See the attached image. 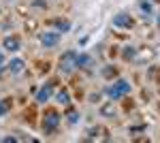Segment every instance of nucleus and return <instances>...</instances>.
<instances>
[{
	"mask_svg": "<svg viewBox=\"0 0 160 143\" xmlns=\"http://www.w3.org/2000/svg\"><path fill=\"white\" fill-rule=\"evenodd\" d=\"M100 113L102 115H115V109L111 107V105H105V107H100Z\"/></svg>",
	"mask_w": 160,
	"mask_h": 143,
	"instance_id": "nucleus-17",
	"label": "nucleus"
},
{
	"mask_svg": "<svg viewBox=\"0 0 160 143\" xmlns=\"http://www.w3.org/2000/svg\"><path fill=\"white\" fill-rule=\"evenodd\" d=\"M2 141H4V143H15V141H17V139H15V137H4Z\"/></svg>",
	"mask_w": 160,
	"mask_h": 143,
	"instance_id": "nucleus-22",
	"label": "nucleus"
},
{
	"mask_svg": "<svg viewBox=\"0 0 160 143\" xmlns=\"http://www.w3.org/2000/svg\"><path fill=\"white\" fill-rule=\"evenodd\" d=\"M58 84H60V81H58L56 77H53V79H49L47 84H43V88H41V90L37 92V103H38V105H43V103H47V100H49Z\"/></svg>",
	"mask_w": 160,
	"mask_h": 143,
	"instance_id": "nucleus-3",
	"label": "nucleus"
},
{
	"mask_svg": "<svg viewBox=\"0 0 160 143\" xmlns=\"http://www.w3.org/2000/svg\"><path fill=\"white\" fill-rule=\"evenodd\" d=\"M115 75H118V71H115L113 66H105V69H102V77H105V79H111V77H115Z\"/></svg>",
	"mask_w": 160,
	"mask_h": 143,
	"instance_id": "nucleus-16",
	"label": "nucleus"
},
{
	"mask_svg": "<svg viewBox=\"0 0 160 143\" xmlns=\"http://www.w3.org/2000/svg\"><path fill=\"white\" fill-rule=\"evenodd\" d=\"M66 120H68V124H77V122L81 120V115H79V111H77V109H68Z\"/></svg>",
	"mask_w": 160,
	"mask_h": 143,
	"instance_id": "nucleus-15",
	"label": "nucleus"
},
{
	"mask_svg": "<svg viewBox=\"0 0 160 143\" xmlns=\"http://www.w3.org/2000/svg\"><path fill=\"white\" fill-rule=\"evenodd\" d=\"M7 69L13 73V75H19V73H24V69H26V62L22 58H13L9 64H7Z\"/></svg>",
	"mask_w": 160,
	"mask_h": 143,
	"instance_id": "nucleus-7",
	"label": "nucleus"
},
{
	"mask_svg": "<svg viewBox=\"0 0 160 143\" xmlns=\"http://www.w3.org/2000/svg\"><path fill=\"white\" fill-rule=\"evenodd\" d=\"M9 107H11V103H9V98H7V100H0V115H4V113L9 111Z\"/></svg>",
	"mask_w": 160,
	"mask_h": 143,
	"instance_id": "nucleus-18",
	"label": "nucleus"
},
{
	"mask_svg": "<svg viewBox=\"0 0 160 143\" xmlns=\"http://www.w3.org/2000/svg\"><path fill=\"white\" fill-rule=\"evenodd\" d=\"M7 66V58H4V51H0V71Z\"/></svg>",
	"mask_w": 160,
	"mask_h": 143,
	"instance_id": "nucleus-20",
	"label": "nucleus"
},
{
	"mask_svg": "<svg viewBox=\"0 0 160 143\" xmlns=\"http://www.w3.org/2000/svg\"><path fill=\"white\" fill-rule=\"evenodd\" d=\"M90 64H94V60L90 58L88 54H77V58H75V69H86Z\"/></svg>",
	"mask_w": 160,
	"mask_h": 143,
	"instance_id": "nucleus-8",
	"label": "nucleus"
},
{
	"mask_svg": "<svg viewBox=\"0 0 160 143\" xmlns=\"http://www.w3.org/2000/svg\"><path fill=\"white\" fill-rule=\"evenodd\" d=\"M56 100L60 103V105H71V94L66 92V90H58V94H56Z\"/></svg>",
	"mask_w": 160,
	"mask_h": 143,
	"instance_id": "nucleus-11",
	"label": "nucleus"
},
{
	"mask_svg": "<svg viewBox=\"0 0 160 143\" xmlns=\"http://www.w3.org/2000/svg\"><path fill=\"white\" fill-rule=\"evenodd\" d=\"M2 47L7 49V51H19L22 49V41L17 38V36H4V41H2Z\"/></svg>",
	"mask_w": 160,
	"mask_h": 143,
	"instance_id": "nucleus-6",
	"label": "nucleus"
},
{
	"mask_svg": "<svg viewBox=\"0 0 160 143\" xmlns=\"http://www.w3.org/2000/svg\"><path fill=\"white\" fill-rule=\"evenodd\" d=\"M139 9H141V13H143L145 17H152V15H154V4H152V0H139Z\"/></svg>",
	"mask_w": 160,
	"mask_h": 143,
	"instance_id": "nucleus-10",
	"label": "nucleus"
},
{
	"mask_svg": "<svg viewBox=\"0 0 160 143\" xmlns=\"http://www.w3.org/2000/svg\"><path fill=\"white\" fill-rule=\"evenodd\" d=\"M152 2H154V0H152Z\"/></svg>",
	"mask_w": 160,
	"mask_h": 143,
	"instance_id": "nucleus-24",
	"label": "nucleus"
},
{
	"mask_svg": "<svg viewBox=\"0 0 160 143\" xmlns=\"http://www.w3.org/2000/svg\"><path fill=\"white\" fill-rule=\"evenodd\" d=\"M60 120H62L60 113H56V111H47V113L43 115V120H41V124H43V130L47 132V135H51V132H53L56 128H58V126H60Z\"/></svg>",
	"mask_w": 160,
	"mask_h": 143,
	"instance_id": "nucleus-2",
	"label": "nucleus"
},
{
	"mask_svg": "<svg viewBox=\"0 0 160 143\" xmlns=\"http://www.w3.org/2000/svg\"><path fill=\"white\" fill-rule=\"evenodd\" d=\"M98 98H100V94H98V92H96V94H92V96H90V100H92V103H98Z\"/></svg>",
	"mask_w": 160,
	"mask_h": 143,
	"instance_id": "nucleus-21",
	"label": "nucleus"
},
{
	"mask_svg": "<svg viewBox=\"0 0 160 143\" xmlns=\"http://www.w3.org/2000/svg\"><path fill=\"white\" fill-rule=\"evenodd\" d=\"M102 92L109 96L111 100H120V98H122V96H120V92L115 90V85H113V84H111V85H105V90H102Z\"/></svg>",
	"mask_w": 160,
	"mask_h": 143,
	"instance_id": "nucleus-12",
	"label": "nucleus"
},
{
	"mask_svg": "<svg viewBox=\"0 0 160 143\" xmlns=\"http://www.w3.org/2000/svg\"><path fill=\"white\" fill-rule=\"evenodd\" d=\"M113 85H115V90L120 92V96H126V94H130V90H132V88H130V84H128L126 79H118V81H115Z\"/></svg>",
	"mask_w": 160,
	"mask_h": 143,
	"instance_id": "nucleus-9",
	"label": "nucleus"
},
{
	"mask_svg": "<svg viewBox=\"0 0 160 143\" xmlns=\"http://www.w3.org/2000/svg\"><path fill=\"white\" fill-rule=\"evenodd\" d=\"M156 24H158V28H160V15H158V19H156Z\"/></svg>",
	"mask_w": 160,
	"mask_h": 143,
	"instance_id": "nucleus-23",
	"label": "nucleus"
},
{
	"mask_svg": "<svg viewBox=\"0 0 160 143\" xmlns=\"http://www.w3.org/2000/svg\"><path fill=\"white\" fill-rule=\"evenodd\" d=\"M53 26H56L58 32H68V30H71V22H68V19H56Z\"/></svg>",
	"mask_w": 160,
	"mask_h": 143,
	"instance_id": "nucleus-13",
	"label": "nucleus"
},
{
	"mask_svg": "<svg viewBox=\"0 0 160 143\" xmlns=\"http://www.w3.org/2000/svg\"><path fill=\"white\" fill-rule=\"evenodd\" d=\"M75 58H77V51L75 49H68V51H64L60 56V60H58V71L60 73H73L75 69Z\"/></svg>",
	"mask_w": 160,
	"mask_h": 143,
	"instance_id": "nucleus-1",
	"label": "nucleus"
},
{
	"mask_svg": "<svg viewBox=\"0 0 160 143\" xmlns=\"http://www.w3.org/2000/svg\"><path fill=\"white\" fill-rule=\"evenodd\" d=\"M60 38H62V32H58V30H53V32H41L38 34V41H41L43 47H56L60 43Z\"/></svg>",
	"mask_w": 160,
	"mask_h": 143,
	"instance_id": "nucleus-4",
	"label": "nucleus"
},
{
	"mask_svg": "<svg viewBox=\"0 0 160 143\" xmlns=\"http://www.w3.org/2000/svg\"><path fill=\"white\" fill-rule=\"evenodd\" d=\"M113 26L115 28H132L135 22H132V17L128 15V13H118V15H113Z\"/></svg>",
	"mask_w": 160,
	"mask_h": 143,
	"instance_id": "nucleus-5",
	"label": "nucleus"
},
{
	"mask_svg": "<svg viewBox=\"0 0 160 143\" xmlns=\"http://www.w3.org/2000/svg\"><path fill=\"white\" fill-rule=\"evenodd\" d=\"M32 7H41V9H47V2H45V0H32Z\"/></svg>",
	"mask_w": 160,
	"mask_h": 143,
	"instance_id": "nucleus-19",
	"label": "nucleus"
},
{
	"mask_svg": "<svg viewBox=\"0 0 160 143\" xmlns=\"http://www.w3.org/2000/svg\"><path fill=\"white\" fill-rule=\"evenodd\" d=\"M122 58L124 60H135L137 58V49L132 47V45H126V47L122 49Z\"/></svg>",
	"mask_w": 160,
	"mask_h": 143,
	"instance_id": "nucleus-14",
	"label": "nucleus"
}]
</instances>
